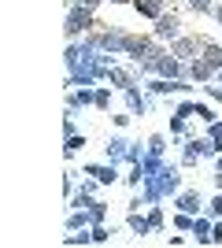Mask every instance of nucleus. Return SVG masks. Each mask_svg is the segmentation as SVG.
<instances>
[{
    "mask_svg": "<svg viewBox=\"0 0 222 248\" xmlns=\"http://www.w3.org/2000/svg\"><path fill=\"white\" fill-rule=\"evenodd\" d=\"M93 26V8H85V4H74V8H67V26H63V33L67 37H78V33H85Z\"/></svg>",
    "mask_w": 222,
    "mask_h": 248,
    "instance_id": "f257e3e1",
    "label": "nucleus"
},
{
    "mask_svg": "<svg viewBox=\"0 0 222 248\" xmlns=\"http://www.w3.org/2000/svg\"><path fill=\"white\" fill-rule=\"evenodd\" d=\"M148 71H156L159 78H185V67H181V60L178 56H167V52H163V56H159L156 63H152V67H148Z\"/></svg>",
    "mask_w": 222,
    "mask_h": 248,
    "instance_id": "f03ea898",
    "label": "nucleus"
},
{
    "mask_svg": "<svg viewBox=\"0 0 222 248\" xmlns=\"http://www.w3.org/2000/svg\"><path fill=\"white\" fill-rule=\"evenodd\" d=\"M196 52H200V37H174L170 41V56H178L181 63H189Z\"/></svg>",
    "mask_w": 222,
    "mask_h": 248,
    "instance_id": "7ed1b4c3",
    "label": "nucleus"
},
{
    "mask_svg": "<svg viewBox=\"0 0 222 248\" xmlns=\"http://www.w3.org/2000/svg\"><path fill=\"white\" fill-rule=\"evenodd\" d=\"M178 15H174V11H163V15H159L156 19V37L159 41H174V37H178Z\"/></svg>",
    "mask_w": 222,
    "mask_h": 248,
    "instance_id": "20e7f679",
    "label": "nucleus"
},
{
    "mask_svg": "<svg viewBox=\"0 0 222 248\" xmlns=\"http://www.w3.org/2000/svg\"><path fill=\"white\" fill-rule=\"evenodd\" d=\"M215 74H219V71H215L211 63H204V60H192V63H189V78H192V82H200V85L211 82Z\"/></svg>",
    "mask_w": 222,
    "mask_h": 248,
    "instance_id": "39448f33",
    "label": "nucleus"
},
{
    "mask_svg": "<svg viewBox=\"0 0 222 248\" xmlns=\"http://www.w3.org/2000/svg\"><path fill=\"white\" fill-rule=\"evenodd\" d=\"M85 174H93L100 186H115L118 182V170H115V163L111 167H85Z\"/></svg>",
    "mask_w": 222,
    "mask_h": 248,
    "instance_id": "423d86ee",
    "label": "nucleus"
},
{
    "mask_svg": "<svg viewBox=\"0 0 222 248\" xmlns=\"http://www.w3.org/2000/svg\"><path fill=\"white\" fill-rule=\"evenodd\" d=\"M200 48H204V63H211L215 71L222 67V45H215V41H207V37H200Z\"/></svg>",
    "mask_w": 222,
    "mask_h": 248,
    "instance_id": "0eeeda50",
    "label": "nucleus"
},
{
    "mask_svg": "<svg viewBox=\"0 0 222 248\" xmlns=\"http://www.w3.org/2000/svg\"><path fill=\"white\" fill-rule=\"evenodd\" d=\"M133 8L141 15H148V19H159L163 15V0H133Z\"/></svg>",
    "mask_w": 222,
    "mask_h": 248,
    "instance_id": "6e6552de",
    "label": "nucleus"
},
{
    "mask_svg": "<svg viewBox=\"0 0 222 248\" xmlns=\"http://www.w3.org/2000/svg\"><path fill=\"white\" fill-rule=\"evenodd\" d=\"M89 104H96V93L82 89V93H71V100H67V111H78V108H89Z\"/></svg>",
    "mask_w": 222,
    "mask_h": 248,
    "instance_id": "1a4fd4ad",
    "label": "nucleus"
},
{
    "mask_svg": "<svg viewBox=\"0 0 222 248\" xmlns=\"http://www.w3.org/2000/svg\"><path fill=\"white\" fill-rule=\"evenodd\" d=\"M192 241H196V245H211V226H207V218H196V222H192Z\"/></svg>",
    "mask_w": 222,
    "mask_h": 248,
    "instance_id": "9d476101",
    "label": "nucleus"
},
{
    "mask_svg": "<svg viewBox=\"0 0 222 248\" xmlns=\"http://www.w3.org/2000/svg\"><path fill=\"white\" fill-rule=\"evenodd\" d=\"M126 104H130V111H133V115H145V108H148V100L137 93V89H133V85L126 89Z\"/></svg>",
    "mask_w": 222,
    "mask_h": 248,
    "instance_id": "9b49d317",
    "label": "nucleus"
},
{
    "mask_svg": "<svg viewBox=\"0 0 222 248\" xmlns=\"http://www.w3.org/2000/svg\"><path fill=\"white\" fill-rule=\"evenodd\" d=\"M107 78H111V82H115L118 89H122V93H126L130 85H133V78H130L126 71H118V67H107Z\"/></svg>",
    "mask_w": 222,
    "mask_h": 248,
    "instance_id": "f8f14e48",
    "label": "nucleus"
},
{
    "mask_svg": "<svg viewBox=\"0 0 222 248\" xmlns=\"http://www.w3.org/2000/svg\"><path fill=\"white\" fill-rule=\"evenodd\" d=\"M130 230H133V233H141V237H145L148 230H152V222H148V218H141L137 211H130Z\"/></svg>",
    "mask_w": 222,
    "mask_h": 248,
    "instance_id": "ddd939ff",
    "label": "nucleus"
},
{
    "mask_svg": "<svg viewBox=\"0 0 222 248\" xmlns=\"http://www.w3.org/2000/svg\"><path fill=\"white\" fill-rule=\"evenodd\" d=\"M178 207H181V211H196V207H200V197H196V193H181Z\"/></svg>",
    "mask_w": 222,
    "mask_h": 248,
    "instance_id": "4468645a",
    "label": "nucleus"
},
{
    "mask_svg": "<svg viewBox=\"0 0 222 248\" xmlns=\"http://www.w3.org/2000/svg\"><path fill=\"white\" fill-rule=\"evenodd\" d=\"M189 8L200 15H215V0H189Z\"/></svg>",
    "mask_w": 222,
    "mask_h": 248,
    "instance_id": "2eb2a0df",
    "label": "nucleus"
},
{
    "mask_svg": "<svg viewBox=\"0 0 222 248\" xmlns=\"http://www.w3.org/2000/svg\"><path fill=\"white\" fill-rule=\"evenodd\" d=\"M163 148H167V145H163V134H152V137H148V152L163 155Z\"/></svg>",
    "mask_w": 222,
    "mask_h": 248,
    "instance_id": "dca6fc26",
    "label": "nucleus"
},
{
    "mask_svg": "<svg viewBox=\"0 0 222 248\" xmlns=\"http://www.w3.org/2000/svg\"><path fill=\"white\" fill-rule=\"evenodd\" d=\"M196 159H200V152H196V145L189 141V148H185V155H181V163H185V167H196Z\"/></svg>",
    "mask_w": 222,
    "mask_h": 248,
    "instance_id": "f3484780",
    "label": "nucleus"
},
{
    "mask_svg": "<svg viewBox=\"0 0 222 248\" xmlns=\"http://www.w3.org/2000/svg\"><path fill=\"white\" fill-rule=\"evenodd\" d=\"M78 148H85V137H78V134H71L67 137V155H74Z\"/></svg>",
    "mask_w": 222,
    "mask_h": 248,
    "instance_id": "a211bd4d",
    "label": "nucleus"
},
{
    "mask_svg": "<svg viewBox=\"0 0 222 248\" xmlns=\"http://www.w3.org/2000/svg\"><path fill=\"white\" fill-rule=\"evenodd\" d=\"M93 241V230L89 233H67V245H89Z\"/></svg>",
    "mask_w": 222,
    "mask_h": 248,
    "instance_id": "6ab92c4d",
    "label": "nucleus"
},
{
    "mask_svg": "<svg viewBox=\"0 0 222 248\" xmlns=\"http://www.w3.org/2000/svg\"><path fill=\"white\" fill-rule=\"evenodd\" d=\"M207 126H211V130H207V134H211L215 148H219V152H222V126H219V123H207Z\"/></svg>",
    "mask_w": 222,
    "mask_h": 248,
    "instance_id": "aec40b11",
    "label": "nucleus"
},
{
    "mask_svg": "<svg viewBox=\"0 0 222 248\" xmlns=\"http://www.w3.org/2000/svg\"><path fill=\"white\" fill-rule=\"evenodd\" d=\"M107 237H111V230H107V226H100V222H96V226H93V241H100V245H104Z\"/></svg>",
    "mask_w": 222,
    "mask_h": 248,
    "instance_id": "412c9836",
    "label": "nucleus"
},
{
    "mask_svg": "<svg viewBox=\"0 0 222 248\" xmlns=\"http://www.w3.org/2000/svg\"><path fill=\"white\" fill-rule=\"evenodd\" d=\"M196 115H200L204 123H215V111L207 108V104H196Z\"/></svg>",
    "mask_w": 222,
    "mask_h": 248,
    "instance_id": "4be33fe9",
    "label": "nucleus"
},
{
    "mask_svg": "<svg viewBox=\"0 0 222 248\" xmlns=\"http://www.w3.org/2000/svg\"><path fill=\"white\" fill-rule=\"evenodd\" d=\"M89 211H93V222H100V218H104V211H107V207H104V204H96V200H93V204H89Z\"/></svg>",
    "mask_w": 222,
    "mask_h": 248,
    "instance_id": "5701e85b",
    "label": "nucleus"
},
{
    "mask_svg": "<svg viewBox=\"0 0 222 248\" xmlns=\"http://www.w3.org/2000/svg\"><path fill=\"white\" fill-rule=\"evenodd\" d=\"M111 104V96H107V89H96V108H107Z\"/></svg>",
    "mask_w": 222,
    "mask_h": 248,
    "instance_id": "b1692460",
    "label": "nucleus"
},
{
    "mask_svg": "<svg viewBox=\"0 0 222 248\" xmlns=\"http://www.w3.org/2000/svg\"><path fill=\"white\" fill-rule=\"evenodd\" d=\"M148 222H152V230H159V226H163V211H159V207H156V211L148 215Z\"/></svg>",
    "mask_w": 222,
    "mask_h": 248,
    "instance_id": "393cba45",
    "label": "nucleus"
},
{
    "mask_svg": "<svg viewBox=\"0 0 222 248\" xmlns=\"http://www.w3.org/2000/svg\"><path fill=\"white\" fill-rule=\"evenodd\" d=\"M204 93L211 96V100H219V104H222V89H219V85H204Z\"/></svg>",
    "mask_w": 222,
    "mask_h": 248,
    "instance_id": "a878e982",
    "label": "nucleus"
},
{
    "mask_svg": "<svg viewBox=\"0 0 222 248\" xmlns=\"http://www.w3.org/2000/svg\"><path fill=\"white\" fill-rule=\"evenodd\" d=\"M211 245H222V222H215V226H211Z\"/></svg>",
    "mask_w": 222,
    "mask_h": 248,
    "instance_id": "bb28decb",
    "label": "nucleus"
},
{
    "mask_svg": "<svg viewBox=\"0 0 222 248\" xmlns=\"http://www.w3.org/2000/svg\"><path fill=\"white\" fill-rule=\"evenodd\" d=\"M63 189H67V197H71V189H74V170H67V174H63Z\"/></svg>",
    "mask_w": 222,
    "mask_h": 248,
    "instance_id": "cd10ccee",
    "label": "nucleus"
},
{
    "mask_svg": "<svg viewBox=\"0 0 222 248\" xmlns=\"http://www.w3.org/2000/svg\"><path fill=\"white\" fill-rule=\"evenodd\" d=\"M211 215H215V218H222V197H215V200H211Z\"/></svg>",
    "mask_w": 222,
    "mask_h": 248,
    "instance_id": "c85d7f7f",
    "label": "nucleus"
},
{
    "mask_svg": "<svg viewBox=\"0 0 222 248\" xmlns=\"http://www.w3.org/2000/svg\"><path fill=\"white\" fill-rule=\"evenodd\" d=\"M96 193V182H82V197H93Z\"/></svg>",
    "mask_w": 222,
    "mask_h": 248,
    "instance_id": "c756f323",
    "label": "nucleus"
},
{
    "mask_svg": "<svg viewBox=\"0 0 222 248\" xmlns=\"http://www.w3.org/2000/svg\"><path fill=\"white\" fill-rule=\"evenodd\" d=\"M215 19H219V30H222V8L215 4Z\"/></svg>",
    "mask_w": 222,
    "mask_h": 248,
    "instance_id": "7c9ffc66",
    "label": "nucleus"
},
{
    "mask_svg": "<svg viewBox=\"0 0 222 248\" xmlns=\"http://www.w3.org/2000/svg\"><path fill=\"white\" fill-rule=\"evenodd\" d=\"M82 4H85V8H96V4H100V0H82Z\"/></svg>",
    "mask_w": 222,
    "mask_h": 248,
    "instance_id": "2f4dec72",
    "label": "nucleus"
},
{
    "mask_svg": "<svg viewBox=\"0 0 222 248\" xmlns=\"http://www.w3.org/2000/svg\"><path fill=\"white\" fill-rule=\"evenodd\" d=\"M215 167H219V170H222V152H219V159H215Z\"/></svg>",
    "mask_w": 222,
    "mask_h": 248,
    "instance_id": "473e14b6",
    "label": "nucleus"
},
{
    "mask_svg": "<svg viewBox=\"0 0 222 248\" xmlns=\"http://www.w3.org/2000/svg\"><path fill=\"white\" fill-rule=\"evenodd\" d=\"M215 78H219V85H222V67H219V74H215Z\"/></svg>",
    "mask_w": 222,
    "mask_h": 248,
    "instance_id": "72a5a7b5",
    "label": "nucleus"
},
{
    "mask_svg": "<svg viewBox=\"0 0 222 248\" xmlns=\"http://www.w3.org/2000/svg\"><path fill=\"white\" fill-rule=\"evenodd\" d=\"M107 4H122V0H107Z\"/></svg>",
    "mask_w": 222,
    "mask_h": 248,
    "instance_id": "f704fd0d",
    "label": "nucleus"
}]
</instances>
